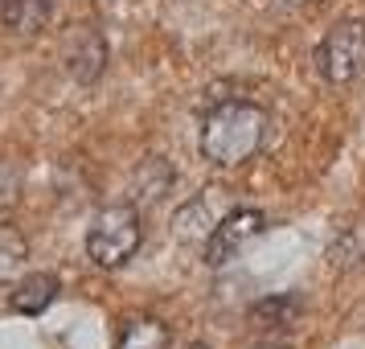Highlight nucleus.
<instances>
[{
    "mask_svg": "<svg viewBox=\"0 0 365 349\" xmlns=\"http://www.w3.org/2000/svg\"><path fill=\"white\" fill-rule=\"evenodd\" d=\"M267 111L259 103L226 99L201 119V156L217 168L247 165L267 140Z\"/></svg>",
    "mask_w": 365,
    "mask_h": 349,
    "instance_id": "f257e3e1",
    "label": "nucleus"
},
{
    "mask_svg": "<svg viewBox=\"0 0 365 349\" xmlns=\"http://www.w3.org/2000/svg\"><path fill=\"white\" fill-rule=\"evenodd\" d=\"M140 243H144V222H140V210L132 201L103 206L99 214L91 218V226H86V255L103 271L123 267L140 251Z\"/></svg>",
    "mask_w": 365,
    "mask_h": 349,
    "instance_id": "f03ea898",
    "label": "nucleus"
},
{
    "mask_svg": "<svg viewBox=\"0 0 365 349\" xmlns=\"http://www.w3.org/2000/svg\"><path fill=\"white\" fill-rule=\"evenodd\" d=\"M316 74L329 86H349L365 74V21L345 17L336 21L316 46Z\"/></svg>",
    "mask_w": 365,
    "mask_h": 349,
    "instance_id": "7ed1b4c3",
    "label": "nucleus"
},
{
    "mask_svg": "<svg viewBox=\"0 0 365 349\" xmlns=\"http://www.w3.org/2000/svg\"><path fill=\"white\" fill-rule=\"evenodd\" d=\"M263 231H267L263 210H255V206L230 210V214L210 231V238H205V263L210 267H226L230 259H238V255H242V251H247Z\"/></svg>",
    "mask_w": 365,
    "mask_h": 349,
    "instance_id": "20e7f679",
    "label": "nucleus"
},
{
    "mask_svg": "<svg viewBox=\"0 0 365 349\" xmlns=\"http://www.w3.org/2000/svg\"><path fill=\"white\" fill-rule=\"evenodd\" d=\"M66 66L78 83H95L107 66V41L95 25H74V34L66 37Z\"/></svg>",
    "mask_w": 365,
    "mask_h": 349,
    "instance_id": "39448f33",
    "label": "nucleus"
},
{
    "mask_svg": "<svg viewBox=\"0 0 365 349\" xmlns=\"http://www.w3.org/2000/svg\"><path fill=\"white\" fill-rule=\"evenodd\" d=\"M58 292H62V283H58L53 271H29V275L13 288L9 304H13V313H21V316H41L53 300H58Z\"/></svg>",
    "mask_w": 365,
    "mask_h": 349,
    "instance_id": "423d86ee",
    "label": "nucleus"
},
{
    "mask_svg": "<svg viewBox=\"0 0 365 349\" xmlns=\"http://www.w3.org/2000/svg\"><path fill=\"white\" fill-rule=\"evenodd\" d=\"M168 325L160 316H128L119 329L115 349H168Z\"/></svg>",
    "mask_w": 365,
    "mask_h": 349,
    "instance_id": "0eeeda50",
    "label": "nucleus"
},
{
    "mask_svg": "<svg viewBox=\"0 0 365 349\" xmlns=\"http://www.w3.org/2000/svg\"><path fill=\"white\" fill-rule=\"evenodd\" d=\"M53 13V0H0V21L17 34H37L46 29Z\"/></svg>",
    "mask_w": 365,
    "mask_h": 349,
    "instance_id": "6e6552de",
    "label": "nucleus"
},
{
    "mask_svg": "<svg viewBox=\"0 0 365 349\" xmlns=\"http://www.w3.org/2000/svg\"><path fill=\"white\" fill-rule=\"evenodd\" d=\"M332 267L336 271H365V222H353L332 243Z\"/></svg>",
    "mask_w": 365,
    "mask_h": 349,
    "instance_id": "1a4fd4ad",
    "label": "nucleus"
},
{
    "mask_svg": "<svg viewBox=\"0 0 365 349\" xmlns=\"http://www.w3.org/2000/svg\"><path fill=\"white\" fill-rule=\"evenodd\" d=\"M296 316H299L296 296H267L250 308V325H259V329H287V325H296Z\"/></svg>",
    "mask_w": 365,
    "mask_h": 349,
    "instance_id": "9d476101",
    "label": "nucleus"
},
{
    "mask_svg": "<svg viewBox=\"0 0 365 349\" xmlns=\"http://www.w3.org/2000/svg\"><path fill=\"white\" fill-rule=\"evenodd\" d=\"M29 259V243H25V234L17 226H9V222H0V283L13 280L21 267Z\"/></svg>",
    "mask_w": 365,
    "mask_h": 349,
    "instance_id": "9b49d317",
    "label": "nucleus"
},
{
    "mask_svg": "<svg viewBox=\"0 0 365 349\" xmlns=\"http://www.w3.org/2000/svg\"><path fill=\"white\" fill-rule=\"evenodd\" d=\"M21 185H25L21 168L13 165V161H0V214H9L21 201Z\"/></svg>",
    "mask_w": 365,
    "mask_h": 349,
    "instance_id": "f8f14e48",
    "label": "nucleus"
},
{
    "mask_svg": "<svg viewBox=\"0 0 365 349\" xmlns=\"http://www.w3.org/2000/svg\"><path fill=\"white\" fill-rule=\"evenodd\" d=\"M185 349H210V345H185Z\"/></svg>",
    "mask_w": 365,
    "mask_h": 349,
    "instance_id": "ddd939ff",
    "label": "nucleus"
}]
</instances>
